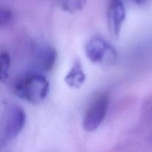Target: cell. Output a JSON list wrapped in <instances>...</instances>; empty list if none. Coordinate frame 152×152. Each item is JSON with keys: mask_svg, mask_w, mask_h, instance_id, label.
I'll use <instances>...</instances> for the list:
<instances>
[{"mask_svg": "<svg viewBox=\"0 0 152 152\" xmlns=\"http://www.w3.org/2000/svg\"><path fill=\"white\" fill-rule=\"evenodd\" d=\"M13 17V12L8 7H1L0 10V25L1 26L8 25L10 23Z\"/></svg>", "mask_w": 152, "mask_h": 152, "instance_id": "10", "label": "cell"}, {"mask_svg": "<svg viewBox=\"0 0 152 152\" xmlns=\"http://www.w3.org/2000/svg\"><path fill=\"white\" fill-rule=\"evenodd\" d=\"M109 99L106 94H100L91 102L83 120V127L88 132H93L100 126L108 111Z\"/></svg>", "mask_w": 152, "mask_h": 152, "instance_id": "4", "label": "cell"}, {"mask_svg": "<svg viewBox=\"0 0 152 152\" xmlns=\"http://www.w3.org/2000/svg\"><path fill=\"white\" fill-rule=\"evenodd\" d=\"M26 114L20 106L12 105L6 111L1 129V144L10 142L19 136L25 127Z\"/></svg>", "mask_w": 152, "mask_h": 152, "instance_id": "3", "label": "cell"}, {"mask_svg": "<svg viewBox=\"0 0 152 152\" xmlns=\"http://www.w3.org/2000/svg\"><path fill=\"white\" fill-rule=\"evenodd\" d=\"M126 18V10L123 0H109L107 9V22L109 32L118 37Z\"/></svg>", "mask_w": 152, "mask_h": 152, "instance_id": "5", "label": "cell"}, {"mask_svg": "<svg viewBox=\"0 0 152 152\" xmlns=\"http://www.w3.org/2000/svg\"><path fill=\"white\" fill-rule=\"evenodd\" d=\"M86 75L83 65L79 59H77L65 77V83L71 88H80L85 83Z\"/></svg>", "mask_w": 152, "mask_h": 152, "instance_id": "7", "label": "cell"}, {"mask_svg": "<svg viewBox=\"0 0 152 152\" xmlns=\"http://www.w3.org/2000/svg\"><path fill=\"white\" fill-rule=\"evenodd\" d=\"M0 65H1V81L4 82L7 80L10 68V57L7 52L2 51L1 53Z\"/></svg>", "mask_w": 152, "mask_h": 152, "instance_id": "9", "label": "cell"}, {"mask_svg": "<svg viewBox=\"0 0 152 152\" xmlns=\"http://www.w3.org/2000/svg\"><path fill=\"white\" fill-rule=\"evenodd\" d=\"M135 4H139V5H142V4H145L146 3H148L150 0H132Z\"/></svg>", "mask_w": 152, "mask_h": 152, "instance_id": "11", "label": "cell"}, {"mask_svg": "<svg viewBox=\"0 0 152 152\" xmlns=\"http://www.w3.org/2000/svg\"><path fill=\"white\" fill-rule=\"evenodd\" d=\"M86 2L87 0H59L62 10L70 13H75L83 10Z\"/></svg>", "mask_w": 152, "mask_h": 152, "instance_id": "8", "label": "cell"}, {"mask_svg": "<svg viewBox=\"0 0 152 152\" xmlns=\"http://www.w3.org/2000/svg\"><path fill=\"white\" fill-rule=\"evenodd\" d=\"M57 59V52L53 47L48 45L39 46L34 51L33 63L36 69L42 72L52 71Z\"/></svg>", "mask_w": 152, "mask_h": 152, "instance_id": "6", "label": "cell"}, {"mask_svg": "<svg viewBox=\"0 0 152 152\" xmlns=\"http://www.w3.org/2000/svg\"><path fill=\"white\" fill-rule=\"evenodd\" d=\"M88 59L94 64L102 66H111L117 59V53L111 44L100 37L91 39L85 46Z\"/></svg>", "mask_w": 152, "mask_h": 152, "instance_id": "2", "label": "cell"}, {"mask_svg": "<svg viewBox=\"0 0 152 152\" xmlns=\"http://www.w3.org/2000/svg\"><path fill=\"white\" fill-rule=\"evenodd\" d=\"M48 81L39 72H30L23 74L15 81L13 92L20 99L33 104L41 103L49 92Z\"/></svg>", "mask_w": 152, "mask_h": 152, "instance_id": "1", "label": "cell"}]
</instances>
